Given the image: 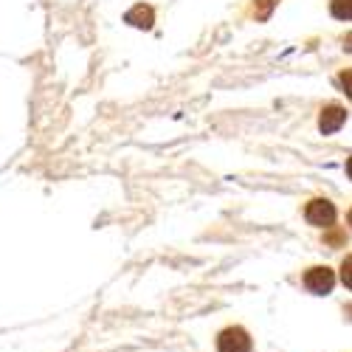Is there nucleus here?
<instances>
[{
  "label": "nucleus",
  "instance_id": "4",
  "mask_svg": "<svg viewBox=\"0 0 352 352\" xmlns=\"http://www.w3.org/2000/svg\"><path fill=\"white\" fill-rule=\"evenodd\" d=\"M344 119H346V110L341 107V104H330V107H324L321 110V133H336L341 124H344Z\"/></svg>",
  "mask_w": 352,
  "mask_h": 352
},
{
  "label": "nucleus",
  "instance_id": "2",
  "mask_svg": "<svg viewBox=\"0 0 352 352\" xmlns=\"http://www.w3.org/2000/svg\"><path fill=\"white\" fill-rule=\"evenodd\" d=\"M305 217H307V223H313V226H333V220H336V209H333V203L330 200H313V203H307V212H305Z\"/></svg>",
  "mask_w": 352,
  "mask_h": 352
},
{
  "label": "nucleus",
  "instance_id": "5",
  "mask_svg": "<svg viewBox=\"0 0 352 352\" xmlns=\"http://www.w3.org/2000/svg\"><path fill=\"white\" fill-rule=\"evenodd\" d=\"M127 20H130L133 25L150 28V25H153V9H146V6H138V9H133V12L127 14Z\"/></svg>",
  "mask_w": 352,
  "mask_h": 352
},
{
  "label": "nucleus",
  "instance_id": "1",
  "mask_svg": "<svg viewBox=\"0 0 352 352\" xmlns=\"http://www.w3.org/2000/svg\"><path fill=\"white\" fill-rule=\"evenodd\" d=\"M217 352H251V338L243 327H228L217 338Z\"/></svg>",
  "mask_w": 352,
  "mask_h": 352
},
{
  "label": "nucleus",
  "instance_id": "10",
  "mask_svg": "<svg viewBox=\"0 0 352 352\" xmlns=\"http://www.w3.org/2000/svg\"><path fill=\"white\" fill-rule=\"evenodd\" d=\"M346 175L352 178V155H349V161H346Z\"/></svg>",
  "mask_w": 352,
  "mask_h": 352
},
{
  "label": "nucleus",
  "instance_id": "7",
  "mask_svg": "<svg viewBox=\"0 0 352 352\" xmlns=\"http://www.w3.org/2000/svg\"><path fill=\"white\" fill-rule=\"evenodd\" d=\"M341 279H344V285L352 290V256H346V259L341 262Z\"/></svg>",
  "mask_w": 352,
  "mask_h": 352
},
{
  "label": "nucleus",
  "instance_id": "11",
  "mask_svg": "<svg viewBox=\"0 0 352 352\" xmlns=\"http://www.w3.org/2000/svg\"><path fill=\"white\" fill-rule=\"evenodd\" d=\"M349 226H352V212H349Z\"/></svg>",
  "mask_w": 352,
  "mask_h": 352
},
{
  "label": "nucleus",
  "instance_id": "8",
  "mask_svg": "<svg viewBox=\"0 0 352 352\" xmlns=\"http://www.w3.org/2000/svg\"><path fill=\"white\" fill-rule=\"evenodd\" d=\"M341 85H344V94H346V96H352V68L341 74Z\"/></svg>",
  "mask_w": 352,
  "mask_h": 352
},
{
  "label": "nucleus",
  "instance_id": "3",
  "mask_svg": "<svg viewBox=\"0 0 352 352\" xmlns=\"http://www.w3.org/2000/svg\"><path fill=\"white\" fill-rule=\"evenodd\" d=\"M305 285H307V290H313V293H330L333 285H336V274H333L330 268H310V271L305 274Z\"/></svg>",
  "mask_w": 352,
  "mask_h": 352
},
{
  "label": "nucleus",
  "instance_id": "6",
  "mask_svg": "<svg viewBox=\"0 0 352 352\" xmlns=\"http://www.w3.org/2000/svg\"><path fill=\"white\" fill-rule=\"evenodd\" d=\"M333 14L338 20H352V0H333Z\"/></svg>",
  "mask_w": 352,
  "mask_h": 352
},
{
  "label": "nucleus",
  "instance_id": "9",
  "mask_svg": "<svg viewBox=\"0 0 352 352\" xmlns=\"http://www.w3.org/2000/svg\"><path fill=\"white\" fill-rule=\"evenodd\" d=\"M271 6H274V0H259V12H256V17H268Z\"/></svg>",
  "mask_w": 352,
  "mask_h": 352
}]
</instances>
